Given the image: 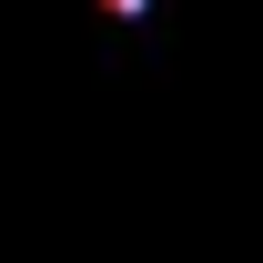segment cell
<instances>
[{
	"label": "cell",
	"mask_w": 263,
	"mask_h": 263,
	"mask_svg": "<svg viewBox=\"0 0 263 263\" xmlns=\"http://www.w3.org/2000/svg\"><path fill=\"white\" fill-rule=\"evenodd\" d=\"M142 10H152V0H101V21H142Z\"/></svg>",
	"instance_id": "1"
}]
</instances>
